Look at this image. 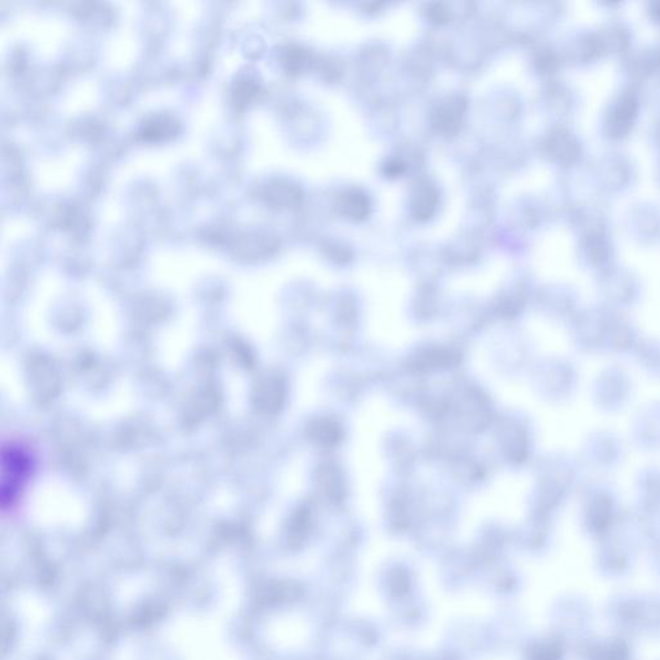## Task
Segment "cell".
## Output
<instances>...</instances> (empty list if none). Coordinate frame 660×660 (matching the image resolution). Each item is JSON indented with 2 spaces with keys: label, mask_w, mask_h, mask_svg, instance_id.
Here are the masks:
<instances>
[{
  "label": "cell",
  "mask_w": 660,
  "mask_h": 660,
  "mask_svg": "<svg viewBox=\"0 0 660 660\" xmlns=\"http://www.w3.org/2000/svg\"><path fill=\"white\" fill-rule=\"evenodd\" d=\"M594 176L597 187L602 191H620L630 185L633 167L623 154L608 152L594 163Z\"/></svg>",
  "instance_id": "6da1fadb"
},
{
  "label": "cell",
  "mask_w": 660,
  "mask_h": 660,
  "mask_svg": "<svg viewBox=\"0 0 660 660\" xmlns=\"http://www.w3.org/2000/svg\"><path fill=\"white\" fill-rule=\"evenodd\" d=\"M638 98L633 90H623L608 106L605 126L608 137L620 138L630 131L637 115Z\"/></svg>",
  "instance_id": "7a4b0ae2"
},
{
  "label": "cell",
  "mask_w": 660,
  "mask_h": 660,
  "mask_svg": "<svg viewBox=\"0 0 660 660\" xmlns=\"http://www.w3.org/2000/svg\"><path fill=\"white\" fill-rule=\"evenodd\" d=\"M628 230L640 241H653L660 235V210L652 204H638L636 213L627 217Z\"/></svg>",
  "instance_id": "3957f363"
}]
</instances>
